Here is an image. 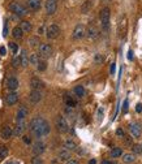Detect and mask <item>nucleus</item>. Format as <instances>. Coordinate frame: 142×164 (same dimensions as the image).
<instances>
[{
	"instance_id": "nucleus-1",
	"label": "nucleus",
	"mask_w": 142,
	"mask_h": 164,
	"mask_svg": "<svg viewBox=\"0 0 142 164\" xmlns=\"http://www.w3.org/2000/svg\"><path fill=\"white\" fill-rule=\"evenodd\" d=\"M29 129L34 134L37 138H41L47 136L50 133V124L47 123V120L42 116H35L30 120L29 124Z\"/></svg>"
},
{
	"instance_id": "nucleus-2",
	"label": "nucleus",
	"mask_w": 142,
	"mask_h": 164,
	"mask_svg": "<svg viewBox=\"0 0 142 164\" xmlns=\"http://www.w3.org/2000/svg\"><path fill=\"white\" fill-rule=\"evenodd\" d=\"M8 8H9V11H11L13 14H16L17 17H25L26 14L29 13L26 7H25V5H22V4H20V3H17V2L11 3Z\"/></svg>"
},
{
	"instance_id": "nucleus-3",
	"label": "nucleus",
	"mask_w": 142,
	"mask_h": 164,
	"mask_svg": "<svg viewBox=\"0 0 142 164\" xmlns=\"http://www.w3.org/2000/svg\"><path fill=\"white\" fill-rule=\"evenodd\" d=\"M52 52H54V50H52V47L48 43H41L38 46V55L44 60L52 56Z\"/></svg>"
},
{
	"instance_id": "nucleus-4",
	"label": "nucleus",
	"mask_w": 142,
	"mask_h": 164,
	"mask_svg": "<svg viewBox=\"0 0 142 164\" xmlns=\"http://www.w3.org/2000/svg\"><path fill=\"white\" fill-rule=\"evenodd\" d=\"M84 36H86V26L82 25V24H77L73 29V33H72V38L73 39H82Z\"/></svg>"
},
{
	"instance_id": "nucleus-5",
	"label": "nucleus",
	"mask_w": 142,
	"mask_h": 164,
	"mask_svg": "<svg viewBox=\"0 0 142 164\" xmlns=\"http://www.w3.org/2000/svg\"><path fill=\"white\" fill-rule=\"evenodd\" d=\"M110 16H111V12L108 8H103L100 11V24H102V27L103 30H108V26H110Z\"/></svg>"
},
{
	"instance_id": "nucleus-6",
	"label": "nucleus",
	"mask_w": 142,
	"mask_h": 164,
	"mask_svg": "<svg viewBox=\"0 0 142 164\" xmlns=\"http://www.w3.org/2000/svg\"><path fill=\"white\" fill-rule=\"evenodd\" d=\"M55 125H56V129L60 132V133H66L69 130V126H68V123H66L65 117L64 116H57L56 117V121H55Z\"/></svg>"
},
{
	"instance_id": "nucleus-7",
	"label": "nucleus",
	"mask_w": 142,
	"mask_h": 164,
	"mask_svg": "<svg viewBox=\"0 0 142 164\" xmlns=\"http://www.w3.org/2000/svg\"><path fill=\"white\" fill-rule=\"evenodd\" d=\"M60 27H59L56 24H52L47 27V30H46V36L48 39H56L59 35H60Z\"/></svg>"
},
{
	"instance_id": "nucleus-8",
	"label": "nucleus",
	"mask_w": 142,
	"mask_h": 164,
	"mask_svg": "<svg viewBox=\"0 0 142 164\" xmlns=\"http://www.w3.org/2000/svg\"><path fill=\"white\" fill-rule=\"evenodd\" d=\"M44 9H46V13L48 16L55 14L57 9V0H46L44 2Z\"/></svg>"
},
{
	"instance_id": "nucleus-9",
	"label": "nucleus",
	"mask_w": 142,
	"mask_h": 164,
	"mask_svg": "<svg viewBox=\"0 0 142 164\" xmlns=\"http://www.w3.org/2000/svg\"><path fill=\"white\" fill-rule=\"evenodd\" d=\"M129 130L134 138H140L142 134V125L140 123H132L129 125Z\"/></svg>"
},
{
	"instance_id": "nucleus-10",
	"label": "nucleus",
	"mask_w": 142,
	"mask_h": 164,
	"mask_svg": "<svg viewBox=\"0 0 142 164\" xmlns=\"http://www.w3.org/2000/svg\"><path fill=\"white\" fill-rule=\"evenodd\" d=\"M98 35H99V31L94 24H90L89 27H86V36L89 39H95L98 38Z\"/></svg>"
},
{
	"instance_id": "nucleus-11",
	"label": "nucleus",
	"mask_w": 142,
	"mask_h": 164,
	"mask_svg": "<svg viewBox=\"0 0 142 164\" xmlns=\"http://www.w3.org/2000/svg\"><path fill=\"white\" fill-rule=\"evenodd\" d=\"M26 7H27V9H30L33 12H37V11L41 9L42 0H26Z\"/></svg>"
},
{
	"instance_id": "nucleus-12",
	"label": "nucleus",
	"mask_w": 142,
	"mask_h": 164,
	"mask_svg": "<svg viewBox=\"0 0 142 164\" xmlns=\"http://www.w3.org/2000/svg\"><path fill=\"white\" fill-rule=\"evenodd\" d=\"M27 115H29V109L25 106H20V108L16 112V120L17 121H24Z\"/></svg>"
},
{
	"instance_id": "nucleus-13",
	"label": "nucleus",
	"mask_w": 142,
	"mask_h": 164,
	"mask_svg": "<svg viewBox=\"0 0 142 164\" xmlns=\"http://www.w3.org/2000/svg\"><path fill=\"white\" fill-rule=\"evenodd\" d=\"M18 86H20V82L16 77H9L8 80H7V87H8V90L16 91L18 89Z\"/></svg>"
},
{
	"instance_id": "nucleus-14",
	"label": "nucleus",
	"mask_w": 142,
	"mask_h": 164,
	"mask_svg": "<svg viewBox=\"0 0 142 164\" xmlns=\"http://www.w3.org/2000/svg\"><path fill=\"white\" fill-rule=\"evenodd\" d=\"M44 143L43 142H41V141H37V142L33 145V148H32V151H33V154L35 155V156H39L41 154H43L44 152Z\"/></svg>"
},
{
	"instance_id": "nucleus-15",
	"label": "nucleus",
	"mask_w": 142,
	"mask_h": 164,
	"mask_svg": "<svg viewBox=\"0 0 142 164\" xmlns=\"http://www.w3.org/2000/svg\"><path fill=\"white\" fill-rule=\"evenodd\" d=\"M12 136H13V130H12V128H11L9 125H4V126H3V129H2V132H0V137H2V139L7 141V139H9Z\"/></svg>"
},
{
	"instance_id": "nucleus-16",
	"label": "nucleus",
	"mask_w": 142,
	"mask_h": 164,
	"mask_svg": "<svg viewBox=\"0 0 142 164\" xmlns=\"http://www.w3.org/2000/svg\"><path fill=\"white\" fill-rule=\"evenodd\" d=\"M27 129V126H26V123L25 121H17V125H16V128H14L13 130V134L14 136H22L24 134V132Z\"/></svg>"
},
{
	"instance_id": "nucleus-17",
	"label": "nucleus",
	"mask_w": 142,
	"mask_h": 164,
	"mask_svg": "<svg viewBox=\"0 0 142 164\" xmlns=\"http://www.w3.org/2000/svg\"><path fill=\"white\" fill-rule=\"evenodd\" d=\"M29 100H30L32 103H34V104L39 103L42 100V93L39 90H32L30 94H29Z\"/></svg>"
},
{
	"instance_id": "nucleus-18",
	"label": "nucleus",
	"mask_w": 142,
	"mask_h": 164,
	"mask_svg": "<svg viewBox=\"0 0 142 164\" xmlns=\"http://www.w3.org/2000/svg\"><path fill=\"white\" fill-rule=\"evenodd\" d=\"M18 102V94L17 93H9L8 95L5 96V103H7V106H13V104H16Z\"/></svg>"
},
{
	"instance_id": "nucleus-19",
	"label": "nucleus",
	"mask_w": 142,
	"mask_h": 164,
	"mask_svg": "<svg viewBox=\"0 0 142 164\" xmlns=\"http://www.w3.org/2000/svg\"><path fill=\"white\" fill-rule=\"evenodd\" d=\"M57 158H59V160H61V162L69 160V158H71V151L66 150V148L64 147V148H61V150L57 151Z\"/></svg>"
},
{
	"instance_id": "nucleus-20",
	"label": "nucleus",
	"mask_w": 142,
	"mask_h": 164,
	"mask_svg": "<svg viewBox=\"0 0 142 164\" xmlns=\"http://www.w3.org/2000/svg\"><path fill=\"white\" fill-rule=\"evenodd\" d=\"M30 87L33 89V90H41V89L44 87V85L39 78H32L30 80Z\"/></svg>"
},
{
	"instance_id": "nucleus-21",
	"label": "nucleus",
	"mask_w": 142,
	"mask_h": 164,
	"mask_svg": "<svg viewBox=\"0 0 142 164\" xmlns=\"http://www.w3.org/2000/svg\"><path fill=\"white\" fill-rule=\"evenodd\" d=\"M20 57H21V66H22V68H26V66H27L29 64H30V60H29V55H27V52H26L25 50H22Z\"/></svg>"
},
{
	"instance_id": "nucleus-22",
	"label": "nucleus",
	"mask_w": 142,
	"mask_h": 164,
	"mask_svg": "<svg viewBox=\"0 0 142 164\" xmlns=\"http://www.w3.org/2000/svg\"><path fill=\"white\" fill-rule=\"evenodd\" d=\"M64 102H65V106L66 107H73L74 108V107L77 106V100L74 99L72 95H68V94L64 96Z\"/></svg>"
},
{
	"instance_id": "nucleus-23",
	"label": "nucleus",
	"mask_w": 142,
	"mask_h": 164,
	"mask_svg": "<svg viewBox=\"0 0 142 164\" xmlns=\"http://www.w3.org/2000/svg\"><path fill=\"white\" fill-rule=\"evenodd\" d=\"M12 36H13L14 39H21L22 36H24V30H22V29L20 27V25L13 27V30H12Z\"/></svg>"
},
{
	"instance_id": "nucleus-24",
	"label": "nucleus",
	"mask_w": 142,
	"mask_h": 164,
	"mask_svg": "<svg viewBox=\"0 0 142 164\" xmlns=\"http://www.w3.org/2000/svg\"><path fill=\"white\" fill-rule=\"evenodd\" d=\"M20 27L24 30V33H30L32 31V29H33V25H32V22L30 21H26V20H24V21H21L20 22Z\"/></svg>"
},
{
	"instance_id": "nucleus-25",
	"label": "nucleus",
	"mask_w": 142,
	"mask_h": 164,
	"mask_svg": "<svg viewBox=\"0 0 142 164\" xmlns=\"http://www.w3.org/2000/svg\"><path fill=\"white\" fill-rule=\"evenodd\" d=\"M125 27H126V18H125V16H121L120 21H119V26H117L119 34L123 35V34H124V31H125Z\"/></svg>"
},
{
	"instance_id": "nucleus-26",
	"label": "nucleus",
	"mask_w": 142,
	"mask_h": 164,
	"mask_svg": "<svg viewBox=\"0 0 142 164\" xmlns=\"http://www.w3.org/2000/svg\"><path fill=\"white\" fill-rule=\"evenodd\" d=\"M73 93H74V95L77 96V98H84L85 96V89H84V86H81V85H78V86H76L73 89Z\"/></svg>"
},
{
	"instance_id": "nucleus-27",
	"label": "nucleus",
	"mask_w": 142,
	"mask_h": 164,
	"mask_svg": "<svg viewBox=\"0 0 142 164\" xmlns=\"http://www.w3.org/2000/svg\"><path fill=\"white\" fill-rule=\"evenodd\" d=\"M64 147L66 148V150H69V151H74L77 148V143L74 142V141H72V139H66L64 142Z\"/></svg>"
},
{
	"instance_id": "nucleus-28",
	"label": "nucleus",
	"mask_w": 142,
	"mask_h": 164,
	"mask_svg": "<svg viewBox=\"0 0 142 164\" xmlns=\"http://www.w3.org/2000/svg\"><path fill=\"white\" fill-rule=\"evenodd\" d=\"M41 59H42V57H41L38 54H32L30 56H29V60H30V64H32V65H35V66L38 65V63L41 61Z\"/></svg>"
},
{
	"instance_id": "nucleus-29",
	"label": "nucleus",
	"mask_w": 142,
	"mask_h": 164,
	"mask_svg": "<svg viewBox=\"0 0 142 164\" xmlns=\"http://www.w3.org/2000/svg\"><path fill=\"white\" fill-rule=\"evenodd\" d=\"M29 44H30L32 47H37L41 44V41L38 36H30V38H29Z\"/></svg>"
},
{
	"instance_id": "nucleus-30",
	"label": "nucleus",
	"mask_w": 142,
	"mask_h": 164,
	"mask_svg": "<svg viewBox=\"0 0 142 164\" xmlns=\"http://www.w3.org/2000/svg\"><path fill=\"white\" fill-rule=\"evenodd\" d=\"M134 160H136L134 154H124V156H123V162H125V163H133Z\"/></svg>"
},
{
	"instance_id": "nucleus-31",
	"label": "nucleus",
	"mask_w": 142,
	"mask_h": 164,
	"mask_svg": "<svg viewBox=\"0 0 142 164\" xmlns=\"http://www.w3.org/2000/svg\"><path fill=\"white\" fill-rule=\"evenodd\" d=\"M37 68H38L39 72H44L47 69V61L44 60V59H41V61L38 63V65H37Z\"/></svg>"
},
{
	"instance_id": "nucleus-32",
	"label": "nucleus",
	"mask_w": 142,
	"mask_h": 164,
	"mask_svg": "<svg viewBox=\"0 0 142 164\" xmlns=\"http://www.w3.org/2000/svg\"><path fill=\"white\" fill-rule=\"evenodd\" d=\"M8 156V147L2 145L0 146V159H5Z\"/></svg>"
},
{
	"instance_id": "nucleus-33",
	"label": "nucleus",
	"mask_w": 142,
	"mask_h": 164,
	"mask_svg": "<svg viewBox=\"0 0 142 164\" xmlns=\"http://www.w3.org/2000/svg\"><path fill=\"white\" fill-rule=\"evenodd\" d=\"M121 154H123L121 148L115 147V148H112L111 150V158H119V156H121Z\"/></svg>"
},
{
	"instance_id": "nucleus-34",
	"label": "nucleus",
	"mask_w": 142,
	"mask_h": 164,
	"mask_svg": "<svg viewBox=\"0 0 142 164\" xmlns=\"http://www.w3.org/2000/svg\"><path fill=\"white\" fill-rule=\"evenodd\" d=\"M132 150H133V154H142V145H133L132 146Z\"/></svg>"
},
{
	"instance_id": "nucleus-35",
	"label": "nucleus",
	"mask_w": 142,
	"mask_h": 164,
	"mask_svg": "<svg viewBox=\"0 0 142 164\" xmlns=\"http://www.w3.org/2000/svg\"><path fill=\"white\" fill-rule=\"evenodd\" d=\"M12 65L14 66V68H18V66L21 65V57L20 56H14L13 60H12Z\"/></svg>"
},
{
	"instance_id": "nucleus-36",
	"label": "nucleus",
	"mask_w": 142,
	"mask_h": 164,
	"mask_svg": "<svg viewBox=\"0 0 142 164\" xmlns=\"http://www.w3.org/2000/svg\"><path fill=\"white\" fill-rule=\"evenodd\" d=\"M9 48L12 51V54H17V51H18V46L14 42H9Z\"/></svg>"
},
{
	"instance_id": "nucleus-37",
	"label": "nucleus",
	"mask_w": 142,
	"mask_h": 164,
	"mask_svg": "<svg viewBox=\"0 0 142 164\" xmlns=\"http://www.w3.org/2000/svg\"><path fill=\"white\" fill-rule=\"evenodd\" d=\"M8 35V21H4V29H3V36Z\"/></svg>"
},
{
	"instance_id": "nucleus-38",
	"label": "nucleus",
	"mask_w": 142,
	"mask_h": 164,
	"mask_svg": "<svg viewBox=\"0 0 142 164\" xmlns=\"http://www.w3.org/2000/svg\"><path fill=\"white\" fill-rule=\"evenodd\" d=\"M103 60H104V59H103L102 55H99V54H96V55H95V63H96V64L103 63Z\"/></svg>"
},
{
	"instance_id": "nucleus-39",
	"label": "nucleus",
	"mask_w": 142,
	"mask_h": 164,
	"mask_svg": "<svg viewBox=\"0 0 142 164\" xmlns=\"http://www.w3.org/2000/svg\"><path fill=\"white\" fill-rule=\"evenodd\" d=\"M116 136H117V137H120V138H123V137L125 136V134H124V130H123L121 128H119V129L116 130Z\"/></svg>"
},
{
	"instance_id": "nucleus-40",
	"label": "nucleus",
	"mask_w": 142,
	"mask_h": 164,
	"mask_svg": "<svg viewBox=\"0 0 142 164\" xmlns=\"http://www.w3.org/2000/svg\"><path fill=\"white\" fill-rule=\"evenodd\" d=\"M89 7H90V3H89V2H86L84 5H82V12H84V13H86V12L89 11Z\"/></svg>"
},
{
	"instance_id": "nucleus-41",
	"label": "nucleus",
	"mask_w": 142,
	"mask_h": 164,
	"mask_svg": "<svg viewBox=\"0 0 142 164\" xmlns=\"http://www.w3.org/2000/svg\"><path fill=\"white\" fill-rule=\"evenodd\" d=\"M22 139H24V142H25L26 145H30V143H32V138L29 137V136H24V137H22Z\"/></svg>"
},
{
	"instance_id": "nucleus-42",
	"label": "nucleus",
	"mask_w": 142,
	"mask_h": 164,
	"mask_svg": "<svg viewBox=\"0 0 142 164\" xmlns=\"http://www.w3.org/2000/svg\"><path fill=\"white\" fill-rule=\"evenodd\" d=\"M128 104H129V103H128V99H125V100H124V106H123V112H124V113L126 112V111H128V107H129Z\"/></svg>"
},
{
	"instance_id": "nucleus-43",
	"label": "nucleus",
	"mask_w": 142,
	"mask_h": 164,
	"mask_svg": "<svg viewBox=\"0 0 142 164\" xmlns=\"http://www.w3.org/2000/svg\"><path fill=\"white\" fill-rule=\"evenodd\" d=\"M102 115H103V108H99L98 109V120L99 121L102 120Z\"/></svg>"
},
{
	"instance_id": "nucleus-44",
	"label": "nucleus",
	"mask_w": 142,
	"mask_h": 164,
	"mask_svg": "<svg viewBox=\"0 0 142 164\" xmlns=\"http://www.w3.org/2000/svg\"><path fill=\"white\" fill-rule=\"evenodd\" d=\"M44 33H46V31H44V26H39V27H38V34L42 35V34H44Z\"/></svg>"
},
{
	"instance_id": "nucleus-45",
	"label": "nucleus",
	"mask_w": 142,
	"mask_h": 164,
	"mask_svg": "<svg viewBox=\"0 0 142 164\" xmlns=\"http://www.w3.org/2000/svg\"><path fill=\"white\" fill-rule=\"evenodd\" d=\"M136 111H137L138 113H140V112H142V104H141V103H138L137 106H136Z\"/></svg>"
},
{
	"instance_id": "nucleus-46",
	"label": "nucleus",
	"mask_w": 142,
	"mask_h": 164,
	"mask_svg": "<svg viewBox=\"0 0 142 164\" xmlns=\"http://www.w3.org/2000/svg\"><path fill=\"white\" fill-rule=\"evenodd\" d=\"M5 54H7V51H5V47H0V55L2 56H5Z\"/></svg>"
},
{
	"instance_id": "nucleus-47",
	"label": "nucleus",
	"mask_w": 142,
	"mask_h": 164,
	"mask_svg": "<svg viewBox=\"0 0 142 164\" xmlns=\"http://www.w3.org/2000/svg\"><path fill=\"white\" fill-rule=\"evenodd\" d=\"M33 164H42V160L39 158H34L33 159Z\"/></svg>"
},
{
	"instance_id": "nucleus-48",
	"label": "nucleus",
	"mask_w": 142,
	"mask_h": 164,
	"mask_svg": "<svg viewBox=\"0 0 142 164\" xmlns=\"http://www.w3.org/2000/svg\"><path fill=\"white\" fill-rule=\"evenodd\" d=\"M66 164H78V162L73 160V159H69V160H66Z\"/></svg>"
},
{
	"instance_id": "nucleus-49",
	"label": "nucleus",
	"mask_w": 142,
	"mask_h": 164,
	"mask_svg": "<svg viewBox=\"0 0 142 164\" xmlns=\"http://www.w3.org/2000/svg\"><path fill=\"white\" fill-rule=\"evenodd\" d=\"M102 164H116L115 162H111V160H103Z\"/></svg>"
},
{
	"instance_id": "nucleus-50",
	"label": "nucleus",
	"mask_w": 142,
	"mask_h": 164,
	"mask_svg": "<svg viewBox=\"0 0 142 164\" xmlns=\"http://www.w3.org/2000/svg\"><path fill=\"white\" fill-rule=\"evenodd\" d=\"M115 63H112V65H111V74H114L115 73Z\"/></svg>"
},
{
	"instance_id": "nucleus-51",
	"label": "nucleus",
	"mask_w": 142,
	"mask_h": 164,
	"mask_svg": "<svg viewBox=\"0 0 142 164\" xmlns=\"http://www.w3.org/2000/svg\"><path fill=\"white\" fill-rule=\"evenodd\" d=\"M128 59H129V60H132V59H133V52L132 51L128 52Z\"/></svg>"
},
{
	"instance_id": "nucleus-52",
	"label": "nucleus",
	"mask_w": 142,
	"mask_h": 164,
	"mask_svg": "<svg viewBox=\"0 0 142 164\" xmlns=\"http://www.w3.org/2000/svg\"><path fill=\"white\" fill-rule=\"evenodd\" d=\"M89 164H96V160L95 159H90V160H89Z\"/></svg>"
},
{
	"instance_id": "nucleus-53",
	"label": "nucleus",
	"mask_w": 142,
	"mask_h": 164,
	"mask_svg": "<svg viewBox=\"0 0 142 164\" xmlns=\"http://www.w3.org/2000/svg\"><path fill=\"white\" fill-rule=\"evenodd\" d=\"M8 164H16V163H8Z\"/></svg>"
}]
</instances>
